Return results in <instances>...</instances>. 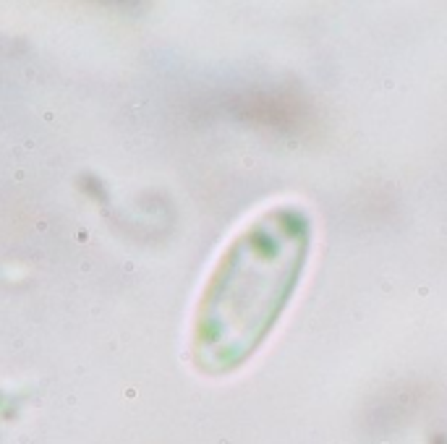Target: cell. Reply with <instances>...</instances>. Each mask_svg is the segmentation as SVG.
<instances>
[{
    "label": "cell",
    "mask_w": 447,
    "mask_h": 444,
    "mask_svg": "<svg viewBox=\"0 0 447 444\" xmlns=\"http://www.w3.org/2000/svg\"><path fill=\"white\" fill-rule=\"evenodd\" d=\"M309 251V220L280 207L228 246L199 300L194 364L207 374L241 366L262 345L296 290Z\"/></svg>",
    "instance_id": "obj_1"
}]
</instances>
